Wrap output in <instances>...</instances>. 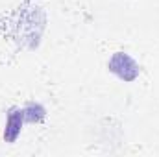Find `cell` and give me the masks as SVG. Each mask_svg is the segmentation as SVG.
I'll return each instance as SVG.
<instances>
[{"mask_svg": "<svg viewBox=\"0 0 159 157\" xmlns=\"http://www.w3.org/2000/svg\"><path fill=\"white\" fill-rule=\"evenodd\" d=\"M24 109H13L7 120H6V129H4V139L7 142H13L17 141L19 133H20V128H22V122H24Z\"/></svg>", "mask_w": 159, "mask_h": 157, "instance_id": "2", "label": "cell"}, {"mask_svg": "<svg viewBox=\"0 0 159 157\" xmlns=\"http://www.w3.org/2000/svg\"><path fill=\"white\" fill-rule=\"evenodd\" d=\"M107 67H109V70H111L115 76H119V78L124 79V81H133V79L139 76V67H137V63H135L128 54H124V52L113 54V57L109 59Z\"/></svg>", "mask_w": 159, "mask_h": 157, "instance_id": "1", "label": "cell"}, {"mask_svg": "<svg viewBox=\"0 0 159 157\" xmlns=\"http://www.w3.org/2000/svg\"><path fill=\"white\" fill-rule=\"evenodd\" d=\"M24 117L30 122H39L41 118L44 117V109L41 105H37V104H28L24 107Z\"/></svg>", "mask_w": 159, "mask_h": 157, "instance_id": "3", "label": "cell"}]
</instances>
